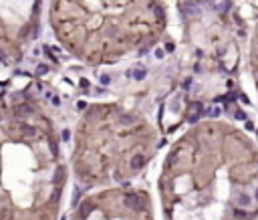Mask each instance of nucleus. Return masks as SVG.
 <instances>
[{
	"label": "nucleus",
	"mask_w": 258,
	"mask_h": 220,
	"mask_svg": "<svg viewBox=\"0 0 258 220\" xmlns=\"http://www.w3.org/2000/svg\"><path fill=\"white\" fill-rule=\"evenodd\" d=\"M125 204H127L131 210H139L141 204H139V196H127L125 198Z\"/></svg>",
	"instance_id": "f257e3e1"
},
{
	"label": "nucleus",
	"mask_w": 258,
	"mask_h": 220,
	"mask_svg": "<svg viewBox=\"0 0 258 220\" xmlns=\"http://www.w3.org/2000/svg\"><path fill=\"white\" fill-rule=\"evenodd\" d=\"M143 164H145V158L143 156H133V160H131V168L133 170H141Z\"/></svg>",
	"instance_id": "f03ea898"
},
{
	"label": "nucleus",
	"mask_w": 258,
	"mask_h": 220,
	"mask_svg": "<svg viewBox=\"0 0 258 220\" xmlns=\"http://www.w3.org/2000/svg\"><path fill=\"white\" fill-rule=\"evenodd\" d=\"M240 204H244V206H248V204H250V198H248L246 194H242V196H240Z\"/></svg>",
	"instance_id": "7ed1b4c3"
},
{
	"label": "nucleus",
	"mask_w": 258,
	"mask_h": 220,
	"mask_svg": "<svg viewBox=\"0 0 258 220\" xmlns=\"http://www.w3.org/2000/svg\"><path fill=\"white\" fill-rule=\"evenodd\" d=\"M208 113H210L212 117H216V115H220V107H212V109H210Z\"/></svg>",
	"instance_id": "20e7f679"
},
{
	"label": "nucleus",
	"mask_w": 258,
	"mask_h": 220,
	"mask_svg": "<svg viewBox=\"0 0 258 220\" xmlns=\"http://www.w3.org/2000/svg\"><path fill=\"white\" fill-rule=\"evenodd\" d=\"M143 77H145V71H143V69L135 71V79H143Z\"/></svg>",
	"instance_id": "39448f33"
},
{
	"label": "nucleus",
	"mask_w": 258,
	"mask_h": 220,
	"mask_svg": "<svg viewBox=\"0 0 258 220\" xmlns=\"http://www.w3.org/2000/svg\"><path fill=\"white\" fill-rule=\"evenodd\" d=\"M234 214H236V218H244V216H246L244 210H234Z\"/></svg>",
	"instance_id": "423d86ee"
},
{
	"label": "nucleus",
	"mask_w": 258,
	"mask_h": 220,
	"mask_svg": "<svg viewBox=\"0 0 258 220\" xmlns=\"http://www.w3.org/2000/svg\"><path fill=\"white\" fill-rule=\"evenodd\" d=\"M89 212H91V206H89V204H85V206H83V216H87Z\"/></svg>",
	"instance_id": "0eeeda50"
},
{
	"label": "nucleus",
	"mask_w": 258,
	"mask_h": 220,
	"mask_svg": "<svg viewBox=\"0 0 258 220\" xmlns=\"http://www.w3.org/2000/svg\"><path fill=\"white\" fill-rule=\"evenodd\" d=\"M101 83H103V85H107V83H109V77H107V75H103V77H101Z\"/></svg>",
	"instance_id": "6e6552de"
},
{
	"label": "nucleus",
	"mask_w": 258,
	"mask_h": 220,
	"mask_svg": "<svg viewBox=\"0 0 258 220\" xmlns=\"http://www.w3.org/2000/svg\"><path fill=\"white\" fill-rule=\"evenodd\" d=\"M236 119H246V115H244L242 111H238V113H236Z\"/></svg>",
	"instance_id": "1a4fd4ad"
},
{
	"label": "nucleus",
	"mask_w": 258,
	"mask_h": 220,
	"mask_svg": "<svg viewBox=\"0 0 258 220\" xmlns=\"http://www.w3.org/2000/svg\"><path fill=\"white\" fill-rule=\"evenodd\" d=\"M81 87H89V81H87V79H81Z\"/></svg>",
	"instance_id": "9d476101"
},
{
	"label": "nucleus",
	"mask_w": 258,
	"mask_h": 220,
	"mask_svg": "<svg viewBox=\"0 0 258 220\" xmlns=\"http://www.w3.org/2000/svg\"><path fill=\"white\" fill-rule=\"evenodd\" d=\"M256 198H258V190H256Z\"/></svg>",
	"instance_id": "9b49d317"
}]
</instances>
